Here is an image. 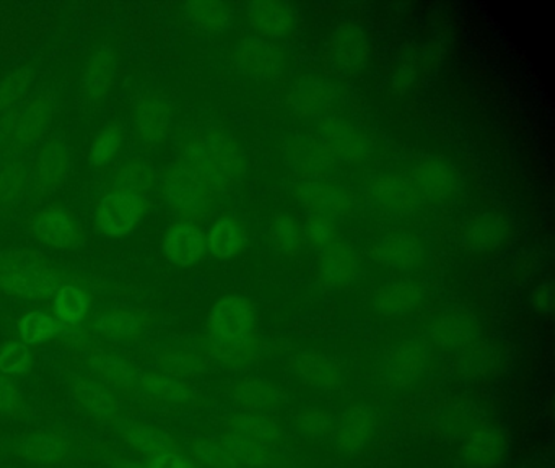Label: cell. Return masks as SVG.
Masks as SVG:
<instances>
[{
  "label": "cell",
  "instance_id": "1",
  "mask_svg": "<svg viewBox=\"0 0 555 468\" xmlns=\"http://www.w3.org/2000/svg\"><path fill=\"white\" fill-rule=\"evenodd\" d=\"M209 353L229 367L249 366L261 353L255 306L248 298L229 295L210 308L207 317Z\"/></svg>",
  "mask_w": 555,
  "mask_h": 468
},
{
  "label": "cell",
  "instance_id": "2",
  "mask_svg": "<svg viewBox=\"0 0 555 468\" xmlns=\"http://www.w3.org/2000/svg\"><path fill=\"white\" fill-rule=\"evenodd\" d=\"M217 441L233 468H261L279 457L284 432L268 413L242 412L225 419Z\"/></svg>",
  "mask_w": 555,
  "mask_h": 468
},
{
  "label": "cell",
  "instance_id": "3",
  "mask_svg": "<svg viewBox=\"0 0 555 468\" xmlns=\"http://www.w3.org/2000/svg\"><path fill=\"white\" fill-rule=\"evenodd\" d=\"M183 159L222 195L235 188L245 178V152L227 130L197 133L184 146Z\"/></svg>",
  "mask_w": 555,
  "mask_h": 468
},
{
  "label": "cell",
  "instance_id": "4",
  "mask_svg": "<svg viewBox=\"0 0 555 468\" xmlns=\"http://www.w3.org/2000/svg\"><path fill=\"white\" fill-rule=\"evenodd\" d=\"M164 191L168 208L175 217L180 218L181 223L194 224L196 221L206 220L222 197V194L183 158L168 168Z\"/></svg>",
  "mask_w": 555,
  "mask_h": 468
},
{
  "label": "cell",
  "instance_id": "5",
  "mask_svg": "<svg viewBox=\"0 0 555 468\" xmlns=\"http://www.w3.org/2000/svg\"><path fill=\"white\" fill-rule=\"evenodd\" d=\"M56 272L43 259L15 257L0 263V289L21 301L41 302L56 292Z\"/></svg>",
  "mask_w": 555,
  "mask_h": 468
},
{
  "label": "cell",
  "instance_id": "6",
  "mask_svg": "<svg viewBox=\"0 0 555 468\" xmlns=\"http://www.w3.org/2000/svg\"><path fill=\"white\" fill-rule=\"evenodd\" d=\"M314 140L336 161L359 165L372 155L373 145L362 129L340 116H321L314 123Z\"/></svg>",
  "mask_w": 555,
  "mask_h": 468
},
{
  "label": "cell",
  "instance_id": "7",
  "mask_svg": "<svg viewBox=\"0 0 555 468\" xmlns=\"http://www.w3.org/2000/svg\"><path fill=\"white\" fill-rule=\"evenodd\" d=\"M147 210V200L121 192H106L96 207V227L103 237L121 239L135 230L142 214Z\"/></svg>",
  "mask_w": 555,
  "mask_h": 468
},
{
  "label": "cell",
  "instance_id": "8",
  "mask_svg": "<svg viewBox=\"0 0 555 468\" xmlns=\"http://www.w3.org/2000/svg\"><path fill=\"white\" fill-rule=\"evenodd\" d=\"M297 197L308 213L321 214L334 221L353 213L357 207L356 194L346 185L330 179L301 182L297 187Z\"/></svg>",
  "mask_w": 555,
  "mask_h": 468
},
{
  "label": "cell",
  "instance_id": "9",
  "mask_svg": "<svg viewBox=\"0 0 555 468\" xmlns=\"http://www.w3.org/2000/svg\"><path fill=\"white\" fill-rule=\"evenodd\" d=\"M366 197L376 210L388 214H411L424 205L408 174L376 176L366 187Z\"/></svg>",
  "mask_w": 555,
  "mask_h": 468
},
{
  "label": "cell",
  "instance_id": "10",
  "mask_svg": "<svg viewBox=\"0 0 555 468\" xmlns=\"http://www.w3.org/2000/svg\"><path fill=\"white\" fill-rule=\"evenodd\" d=\"M378 421L366 405H350L334 419L333 438L337 448L346 455H359L375 438Z\"/></svg>",
  "mask_w": 555,
  "mask_h": 468
},
{
  "label": "cell",
  "instance_id": "11",
  "mask_svg": "<svg viewBox=\"0 0 555 468\" xmlns=\"http://www.w3.org/2000/svg\"><path fill=\"white\" fill-rule=\"evenodd\" d=\"M50 106L47 101H37L18 110L11 119L0 123V148L2 153H17L27 148L47 127Z\"/></svg>",
  "mask_w": 555,
  "mask_h": 468
},
{
  "label": "cell",
  "instance_id": "12",
  "mask_svg": "<svg viewBox=\"0 0 555 468\" xmlns=\"http://www.w3.org/2000/svg\"><path fill=\"white\" fill-rule=\"evenodd\" d=\"M409 181L424 204L450 200L460 187L456 169L440 159H427L408 172Z\"/></svg>",
  "mask_w": 555,
  "mask_h": 468
},
{
  "label": "cell",
  "instance_id": "13",
  "mask_svg": "<svg viewBox=\"0 0 555 468\" xmlns=\"http://www.w3.org/2000/svg\"><path fill=\"white\" fill-rule=\"evenodd\" d=\"M430 363V347L424 340L396 344L385 360V379L391 386L408 387L421 379Z\"/></svg>",
  "mask_w": 555,
  "mask_h": 468
},
{
  "label": "cell",
  "instance_id": "14",
  "mask_svg": "<svg viewBox=\"0 0 555 468\" xmlns=\"http://www.w3.org/2000/svg\"><path fill=\"white\" fill-rule=\"evenodd\" d=\"M31 231L38 240L53 249H70L82 237V226L73 211L60 205H51L38 211L31 223Z\"/></svg>",
  "mask_w": 555,
  "mask_h": 468
},
{
  "label": "cell",
  "instance_id": "15",
  "mask_svg": "<svg viewBox=\"0 0 555 468\" xmlns=\"http://www.w3.org/2000/svg\"><path fill=\"white\" fill-rule=\"evenodd\" d=\"M235 62L243 75L258 81L272 80L284 67L282 52L259 36H249L236 46Z\"/></svg>",
  "mask_w": 555,
  "mask_h": 468
},
{
  "label": "cell",
  "instance_id": "16",
  "mask_svg": "<svg viewBox=\"0 0 555 468\" xmlns=\"http://www.w3.org/2000/svg\"><path fill=\"white\" fill-rule=\"evenodd\" d=\"M362 262L346 240H334L324 249L318 250V273L321 283L327 288H344L359 276Z\"/></svg>",
  "mask_w": 555,
  "mask_h": 468
},
{
  "label": "cell",
  "instance_id": "17",
  "mask_svg": "<svg viewBox=\"0 0 555 468\" xmlns=\"http://www.w3.org/2000/svg\"><path fill=\"white\" fill-rule=\"evenodd\" d=\"M248 20L259 38H287L297 28L298 13L292 3L284 0H261L248 5Z\"/></svg>",
  "mask_w": 555,
  "mask_h": 468
},
{
  "label": "cell",
  "instance_id": "18",
  "mask_svg": "<svg viewBox=\"0 0 555 468\" xmlns=\"http://www.w3.org/2000/svg\"><path fill=\"white\" fill-rule=\"evenodd\" d=\"M287 161L301 182L330 179L337 162L313 136L295 139L288 145Z\"/></svg>",
  "mask_w": 555,
  "mask_h": 468
},
{
  "label": "cell",
  "instance_id": "19",
  "mask_svg": "<svg viewBox=\"0 0 555 468\" xmlns=\"http://www.w3.org/2000/svg\"><path fill=\"white\" fill-rule=\"evenodd\" d=\"M336 96L334 84L323 75L305 74L292 83L288 101L300 117H321Z\"/></svg>",
  "mask_w": 555,
  "mask_h": 468
},
{
  "label": "cell",
  "instance_id": "20",
  "mask_svg": "<svg viewBox=\"0 0 555 468\" xmlns=\"http://www.w3.org/2000/svg\"><path fill=\"white\" fill-rule=\"evenodd\" d=\"M235 405L242 412L269 413L285 403V393L278 384L264 377H243L230 389Z\"/></svg>",
  "mask_w": 555,
  "mask_h": 468
},
{
  "label": "cell",
  "instance_id": "21",
  "mask_svg": "<svg viewBox=\"0 0 555 468\" xmlns=\"http://www.w3.org/2000/svg\"><path fill=\"white\" fill-rule=\"evenodd\" d=\"M69 174V152L61 140L41 146L34 165V184L43 194L57 191Z\"/></svg>",
  "mask_w": 555,
  "mask_h": 468
},
{
  "label": "cell",
  "instance_id": "22",
  "mask_svg": "<svg viewBox=\"0 0 555 468\" xmlns=\"http://www.w3.org/2000/svg\"><path fill=\"white\" fill-rule=\"evenodd\" d=\"M370 256L385 266L409 270L417 266L424 259L421 240L411 233H395L383 237L372 246Z\"/></svg>",
  "mask_w": 555,
  "mask_h": 468
},
{
  "label": "cell",
  "instance_id": "23",
  "mask_svg": "<svg viewBox=\"0 0 555 468\" xmlns=\"http://www.w3.org/2000/svg\"><path fill=\"white\" fill-rule=\"evenodd\" d=\"M206 247V237L196 224L177 223L165 234L164 253L173 265H194L203 259Z\"/></svg>",
  "mask_w": 555,
  "mask_h": 468
},
{
  "label": "cell",
  "instance_id": "24",
  "mask_svg": "<svg viewBox=\"0 0 555 468\" xmlns=\"http://www.w3.org/2000/svg\"><path fill=\"white\" fill-rule=\"evenodd\" d=\"M17 455L38 464H63L73 455V442L61 431H38L18 441Z\"/></svg>",
  "mask_w": 555,
  "mask_h": 468
},
{
  "label": "cell",
  "instance_id": "25",
  "mask_svg": "<svg viewBox=\"0 0 555 468\" xmlns=\"http://www.w3.org/2000/svg\"><path fill=\"white\" fill-rule=\"evenodd\" d=\"M369 39L360 26L344 23L331 38V54L337 67L344 72H357L369 61Z\"/></svg>",
  "mask_w": 555,
  "mask_h": 468
},
{
  "label": "cell",
  "instance_id": "26",
  "mask_svg": "<svg viewBox=\"0 0 555 468\" xmlns=\"http://www.w3.org/2000/svg\"><path fill=\"white\" fill-rule=\"evenodd\" d=\"M291 366L298 379L318 389H336L344 379L340 364L320 351H301Z\"/></svg>",
  "mask_w": 555,
  "mask_h": 468
},
{
  "label": "cell",
  "instance_id": "27",
  "mask_svg": "<svg viewBox=\"0 0 555 468\" xmlns=\"http://www.w3.org/2000/svg\"><path fill=\"white\" fill-rule=\"evenodd\" d=\"M479 328V321L469 311L453 309L443 312L431 322L430 337L440 347H463L476 340Z\"/></svg>",
  "mask_w": 555,
  "mask_h": 468
},
{
  "label": "cell",
  "instance_id": "28",
  "mask_svg": "<svg viewBox=\"0 0 555 468\" xmlns=\"http://www.w3.org/2000/svg\"><path fill=\"white\" fill-rule=\"evenodd\" d=\"M73 395L79 408L92 418L112 422L119 415L118 395L100 380L77 379Z\"/></svg>",
  "mask_w": 555,
  "mask_h": 468
},
{
  "label": "cell",
  "instance_id": "29",
  "mask_svg": "<svg viewBox=\"0 0 555 468\" xmlns=\"http://www.w3.org/2000/svg\"><path fill=\"white\" fill-rule=\"evenodd\" d=\"M122 444L134 452L139 457H155L162 452L171 451V448L183 447L177 435L171 434L167 429L158 426L147 425V422H132L126 426L121 434Z\"/></svg>",
  "mask_w": 555,
  "mask_h": 468
},
{
  "label": "cell",
  "instance_id": "30",
  "mask_svg": "<svg viewBox=\"0 0 555 468\" xmlns=\"http://www.w3.org/2000/svg\"><path fill=\"white\" fill-rule=\"evenodd\" d=\"M139 389L154 400L168 406L190 405L194 399L193 387L183 377L168 373H144L139 376Z\"/></svg>",
  "mask_w": 555,
  "mask_h": 468
},
{
  "label": "cell",
  "instance_id": "31",
  "mask_svg": "<svg viewBox=\"0 0 555 468\" xmlns=\"http://www.w3.org/2000/svg\"><path fill=\"white\" fill-rule=\"evenodd\" d=\"M505 454V439L496 429L474 432L460 448V461L466 468H492Z\"/></svg>",
  "mask_w": 555,
  "mask_h": 468
},
{
  "label": "cell",
  "instance_id": "32",
  "mask_svg": "<svg viewBox=\"0 0 555 468\" xmlns=\"http://www.w3.org/2000/svg\"><path fill=\"white\" fill-rule=\"evenodd\" d=\"M248 240L246 224L240 218L227 214L210 227L206 246L217 259H232L246 249Z\"/></svg>",
  "mask_w": 555,
  "mask_h": 468
},
{
  "label": "cell",
  "instance_id": "33",
  "mask_svg": "<svg viewBox=\"0 0 555 468\" xmlns=\"http://www.w3.org/2000/svg\"><path fill=\"white\" fill-rule=\"evenodd\" d=\"M424 301V291L421 286L412 282H392L376 291L373 304L376 311L386 317L411 314L417 311Z\"/></svg>",
  "mask_w": 555,
  "mask_h": 468
},
{
  "label": "cell",
  "instance_id": "34",
  "mask_svg": "<svg viewBox=\"0 0 555 468\" xmlns=\"http://www.w3.org/2000/svg\"><path fill=\"white\" fill-rule=\"evenodd\" d=\"M269 247L281 256L294 257L307 246L304 224L291 213H278L271 218L266 231Z\"/></svg>",
  "mask_w": 555,
  "mask_h": 468
},
{
  "label": "cell",
  "instance_id": "35",
  "mask_svg": "<svg viewBox=\"0 0 555 468\" xmlns=\"http://www.w3.org/2000/svg\"><path fill=\"white\" fill-rule=\"evenodd\" d=\"M134 123L144 142H164L170 130V109L158 98H144L135 107Z\"/></svg>",
  "mask_w": 555,
  "mask_h": 468
},
{
  "label": "cell",
  "instance_id": "36",
  "mask_svg": "<svg viewBox=\"0 0 555 468\" xmlns=\"http://www.w3.org/2000/svg\"><path fill=\"white\" fill-rule=\"evenodd\" d=\"M508 223L496 214L476 218L463 234L464 249L470 252H489L503 244L508 236Z\"/></svg>",
  "mask_w": 555,
  "mask_h": 468
},
{
  "label": "cell",
  "instance_id": "37",
  "mask_svg": "<svg viewBox=\"0 0 555 468\" xmlns=\"http://www.w3.org/2000/svg\"><path fill=\"white\" fill-rule=\"evenodd\" d=\"M154 184V171L149 162L142 159L126 161L121 168L116 169L109 181V192L134 195L147 200L149 192Z\"/></svg>",
  "mask_w": 555,
  "mask_h": 468
},
{
  "label": "cell",
  "instance_id": "38",
  "mask_svg": "<svg viewBox=\"0 0 555 468\" xmlns=\"http://www.w3.org/2000/svg\"><path fill=\"white\" fill-rule=\"evenodd\" d=\"M96 380L105 384L118 396L134 395L139 390V376L134 367L118 358H103L95 366Z\"/></svg>",
  "mask_w": 555,
  "mask_h": 468
},
{
  "label": "cell",
  "instance_id": "39",
  "mask_svg": "<svg viewBox=\"0 0 555 468\" xmlns=\"http://www.w3.org/2000/svg\"><path fill=\"white\" fill-rule=\"evenodd\" d=\"M145 322L141 315L126 309L100 315L96 328L103 337L113 341H135L144 335Z\"/></svg>",
  "mask_w": 555,
  "mask_h": 468
},
{
  "label": "cell",
  "instance_id": "40",
  "mask_svg": "<svg viewBox=\"0 0 555 468\" xmlns=\"http://www.w3.org/2000/svg\"><path fill=\"white\" fill-rule=\"evenodd\" d=\"M188 18L204 31H225L233 23V12L223 2H193L186 5Z\"/></svg>",
  "mask_w": 555,
  "mask_h": 468
},
{
  "label": "cell",
  "instance_id": "41",
  "mask_svg": "<svg viewBox=\"0 0 555 468\" xmlns=\"http://www.w3.org/2000/svg\"><path fill=\"white\" fill-rule=\"evenodd\" d=\"M66 325L56 317L44 311H31L18 322V335L22 341L30 344L47 343L51 338L56 337Z\"/></svg>",
  "mask_w": 555,
  "mask_h": 468
},
{
  "label": "cell",
  "instance_id": "42",
  "mask_svg": "<svg viewBox=\"0 0 555 468\" xmlns=\"http://www.w3.org/2000/svg\"><path fill=\"white\" fill-rule=\"evenodd\" d=\"M89 308V296L79 286L64 285L63 288L57 289L54 311L64 325L80 324L86 318Z\"/></svg>",
  "mask_w": 555,
  "mask_h": 468
},
{
  "label": "cell",
  "instance_id": "43",
  "mask_svg": "<svg viewBox=\"0 0 555 468\" xmlns=\"http://www.w3.org/2000/svg\"><path fill=\"white\" fill-rule=\"evenodd\" d=\"M115 74V61L108 51H100L90 62L87 70V93L92 98H100L106 93Z\"/></svg>",
  "mask_w": 555,
  "mask_h": 468
},
{
  "label": "cell",
  "instance_id": "44",
  "mask_svg": "<svg viewBox=\"0 0 555 468\" xmlns=\"http://www.w3.org/2000/svg\"><path fill=\"white\" fill-rule=\"evenodd\" d=\"M295 425L298 432L307 439H324L333 435L334 418L326 410L310 406L298 413Z\"/></svg>",
  "mask_w": 555,
  "mask_h": 468
},
{
  "label": "cell",
  "instance_id": "45",
  "mask_svg": "<svg viewBox=\"0 0 555 468\" xmlns=\"http://www.w3.org/2000/svg\"><path fill=\"white\" fill-rule=\"evenodd\" d=\"M34 367V353L27 343L9 341L0 348V374L18 376L28 373Z\"/></svg>",
  "mask_w": 555,
  "mask_h": 468
},
{
  "label": "cell",
  "instance_id": "46",
  "mask_svg": "<svg viewBox=\"0 0 555 468\" xmlns=\"http://www.w3.org/2000/svg\"><path fill=\"white\" fill-rule=\"evenodd\" d=\"M203 366V354L197 353L196 350H191V348H178V350H173L171 353H167L162 358V367H164L168 374L183 377V379L184 377L199 373Z\"/></svg>",
  "mask_w": 555,
  "mask_h": 468
},
{
  "label": "cell",
  "instance_id": "47",
  "mask_svg": "<svg viewBox=\"0 0 555 468\" xmlns=\"http://www.w3.org/2000/svg\"><path fill=\"white\" fill-rule=\"evenodd\" d=\"M125 142V130L121 127H109L103 130L90 146V159L95 166H105L115 158Z\"/></svg>",
  "mask_w": 555,
  "mask_h": 468
},
{
  "label": "cell",
  "instance_id": "48",
  "mask_svg": "<svg viewBox=\"0 0 555 468\" xmlns=\"http://www.w3.org/2000/svg\"><path fill=\"white\" fill-rule=\"evenodd\" d=\"M305 239L314 249L321 250L337 240L336 221L321 214L308 213L304 224Z\"/></svg>",
  "mask_w": 555,
  "mask_h": 468
},
{
  "label": "cell",
  "instance_id": "49",
  "mask_svg": "<svg viewBox=\"0 0 555 468\" xmlns=\"http://www.w3.org/2000/svg\"><path fill=\"white\" fill-rule=\"evenodd\" d=\"M0 416L12 419H27L28 408L14 380L0 374Z\"/></svg>",
  "mask_w": 555,
  "mask_h": 468
},
{
  "label": "cell",
  "instance_id": "50",
  "mask_svg": "<svg viewBox=\"0 0 555 468\" xmlns=\"http://www.w3.org/2000/svg\"><path fill=\"white\" fill-rule=\"evenodd\" d=\"M190 452L203 468H233L216 439H194Z\"/></svg>",
  "mask_w": 555,
  "mask_h": 468
},
{
  "label": "cell",
  "instance_id": "51",
  "mask_svg": "<svg viewBox=\"0 0 555 468\" xmlns=\"http://www.w3.org/2000/svg\"><path fill=\"white\" fill-rule=\"evenodd\" d=\"M25 181H27V174L17 162H11L4 169H0V204L17 202L24 192Z\"/></svg>",
  "mask_w": 555,
  "mask_h": 468
},
{
  "label": "cell",
  "instance_id": "52",
  "mask_svg": "<svg viewBox=\"0 0 555 468\" xmlns=\"http://www.w3.org/2000/svg\"><path fill=\"white\" fill-rule=\"evenodd\" d=\"M145 465L147 468H203L184 445L147 458Z\"/></svg>",
  "mask_w": 555,
  "mask_h": 468
},
{
  "label": "cell",
  "instance_id": "53",
  "mask_svg": "<svg viewBox=\"0 0 555 468\" xmlns=\"http://www.w3.org/2000/svg\"><path fill=\"white\" fill-rule=\"evenodd\" d=\"M532 302L539 311H547L552 306V288L548 285L541 286L532 296Z\"/></svg>",
  "mask_w": 555,
  "mask_h": 468
},
{
  "label": "cell",
  "instance_id": "54",
  "mask_svg": "<svg viewBox=\"0 0 555 468\" xmlns=\"http://www.w3.org/2000/svg\"><path fill=\"white\" fill-rule=\"evenodd\" d=\"M118 468H147L145 461L141 460H129V458L121 457L118 461Z\"/></svg>",
  "mask_w": 555,
  "mask_h": 468
}]
</instances>
